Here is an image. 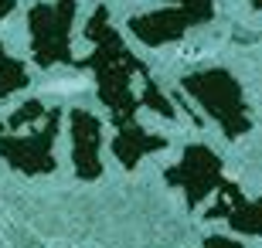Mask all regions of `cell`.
Masks as SVG:
<instances>
[{"label": "cell", "mask_w": 262, "mask_h": 248, "mask_svg": "<svg viewBox=\"0 0 262 248\" xmlns=\"http://www.w3.org/2000/svg\"><path fill=\"white\" fill-rule=\"evenodd\" d=\"M28 68H24V61H17V58H10L7 48L0 44V99L14 96V92H20V88H28Z\"/></svg>", "instance_id": "obj_10"}, {"label": "cell", "mask_w": 262, "mask_h": 248, "mask_svg": "<svg viewBox=\"0 0 262 248\" xmlns=\"http://www.w3.org/2000/svg\"><path fill=\"white\" fill-rule=\"evenodd\" d=\"M68 126H72V167H75V177L78 181H99L102 177V160H99L102 123L85 109H75L68 116Z\"/></svg>", "instance_id": "obj_7"}, {"label": "cell", "mask_w": 262, "mask_h": 248, "mask_svg": "<svg viewBox=\"0 0 262 248\" xmlns=\"http://www.w3.org/2000/svg\"><path fill=\"white\" fill-rule=\"evenodd\" d=\"M164 181L170 184V187H181V191H184L187 208H198L204 197L218 194V187L225 184L222 160H218L214 150H208V146H201V143L187 146L181 163H174V167L164 170Z\"/></svg>", "instance_id": "obj_6"}, {"label": "cell", "mask_w": 262, "mask_h": 248, "mask_svg": "<svg viewBox=\"0 0 262 248\" xmlns=\"http://www.w3.org/2000/svg\"><path fill=\"white\" fill-rule=\"evenodd\" d=\"M208 221H228L235 231H242V235H262V197L255 200H245L242 191L235 187L232 181H225L218 187V200H214L208 214Z\"/></svg>", "instance_id": "obj_8"}, {"label": "cell", "mask_w": 262, "mask_h": 248, "mask_svg": "<svg viewBox=\"0 0 262 248\" xmlns=\"http://www.w3.org/2000/svg\"><path fill=\"white\" fill-rule=\"evenodd\" d=\"M85 38L96 44V51L78 61L82 68H92L96 72V92L102 99V105L109 109V119L119 126H129L136 119V109H140V92L133 88V82H146L150 72L133 51L123 44L116 31L109 28V10L96 7V14L89 17L85 24Z\"/></svg>", "instance_id": "obj_1"}, {"label": "cell", "mask_w": 262, "mask_h": 248, "mask_svg": "<svg viewBox=\"0 0 262 248\" xmlns=\"http://www.w3.org/2000/svg\"><path fill=\"white\" fill-rule=\"evenodd\" d=\"M48 116V109H45V102H38V99H31V102H24L14 116H7V119H0V129H28V126L41 123Z\"/></svg>", "instance_id": "obj_11"}, {"label": "cell", "mask_w": 262, "mask_h": 248, "mask_svg": "<svg viewBox=\"0 0 262 248\" xmlns=\"http://www.w3.org/2000/svg\"><path fill=\"white\" fill-rule=\"evenodd\" d=\"M252 7H259V10H262V0H252Z\"/></svg>", "instance_id": "obj_14"}, {"label": "cell", "mask_w": 262, "mask_h": 248, "mask_svg": "<svg viewBox=\"0 0 262 248\" xmlns=\"http://www.w3.org/2000/svg\"><path fill=\"white\" fill-rule=\"evenodd\" d=\"M72 17H75V0H58V4H38L28 14L31 31V55L41 68L51 65H78L72 55Z\"/></svg>", "instance_id": "obj_4"}, {"label": "cell", "mask_w": 262, "mask_h": 248, "mask_svg": "<svg viewBox=\"0 0 262 248\" xmlns=\"http://www.w3.org/2000/svg\"><path fill=\"white\" fill-rule=\"evenodd\" d=\"M14 7H17V0H0V17H7Z\"/></svg>", "instance_id": "obj_13"}, {"label": "cell", "mask_w": 262, "mask_h": 248, "mask_svg": "<svg viewBox=\"0 0 262 248\" xmlns=\"http://www.w3.org/2000/svg\"><path fill=\"white\" fill-rule=\"evenodd\" d=\"M61 109H48L38 129H0V160L17 173L41 177L55 170V140H58Z\"/></svg>", "instance_id": "obj_3"}, {"label": "cell", "mask_w": 262, "mask_h": 248, "mask_svg": "<svg viewBox=\"0 0 262 248\" xmlns=\"http://www.w3.org/2000/svg\"><path fill=\"white\" fill-rule=\"evenodd\" d=\"M109 146H113V156H116L126 170H133L136 163L146 160L150 153L167 150V140L157 136V133H150V129H143L140 123H129V126H119Z\"/></svg>", "instance_id": "obj_9"}, {"label": "cell", "mask_w": 262, "mask_h": 248, "mask_svg": "<svg viewBox=\"0 0 262 248\" xmlns=\"http://www.w3.org/2000/svg\"><path fill=\"white\" fill-rule=\"evenodd\" d=\"M204 248H245V245L225 238V235H208V238H204Z\"/></svg>", "instance_id": "obj_12"}, {"label": "cell", "mask_w": 262, "mask_h": 248, "mask_svg": "<svg viewBox=\"0 0 262 248\" xmlns=\"http://www.w3.org/2000/svg\"><path fill=\"white\" fill-rule=\"evenodd\" d=\"M181 88L211 116L214 123L222 126V133L228 140H238V136H245L252 129V119H249V109H245V96L228 72H222V68H204V72L187 75L181 82Z\"/></svg>", "instance_id": "obj_2"}, {"label": "cell", "mask_w": 262, "mask_h": 248, "mask_svg": "<svg viewBox=\"0 0 262 248\" xmlns=\"http://www.w3.org/2000/svg\"><path fill=\"white\" fill-rule=\"evenodd\" d=\"M167 4H174V7L129 20V31L143 44H150V48L170 44L181 34H187L191 28H198V24L214 17V0H167Z\"/></svg>", "instance_id": "obj_5"}]
</instances>
